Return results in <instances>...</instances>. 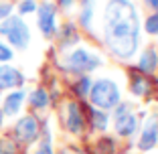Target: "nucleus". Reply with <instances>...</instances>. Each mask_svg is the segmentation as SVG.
I'll return each mask as SVG.
<instances>
[{
  "instance_id": "obj_1",
  "label": "nucleus",
  "mask_w": 158,
  "mask_h": 154,
  "mask_svg": "<svg viewBox=\"0 0 158 154\" xmlns=\"http://www.w3.org/2000/svg\"><path fill=\"white\" fill-rule=\"evenodd\" d=\"M138 12L130 0H110L103 14V37L118 57L128 59L138 47Z\"/></svg>"
},
{
  "instance_id": "obj_2",
  "label": "nucleus",
  "mask_w": 158,
  "mask_h": 154,
  "mask_svg": "<svg viewBox=\"0 0 158 154\" xmlns=\"http://www.w3.org/2000/svg\"><path fill=\"white\" fill-rule=\"evenodd\" d=\"M0 35L8 39V43L16 49H27L31 41V31L20 16H8L0 23Z\"/></svg>"
},
{
  "instance_id": "obj_3",
  "label": "nucleus",
  "mask_w": 158,
  "mask_h": 154,
  "mask_svg": "<svg viewBox=\"0 0 158 154\" xmlns=\"http://www.w3.org/2000/svg\"><path fill=\"white\" fill-rule=\"evenodd\" d=\"M91 102L98 107H102L103 112L112 110L120 102V89L112 79H99L91 87Z\"/></svg>"
},
{
  "instance_id": "obj_4",
  "label": "nucleus",
  "mask_w": 158,
  "mask_h": 154,
  "mask_svg": "<svg viewBox=\"0 0 158 154\" xmlns=\"http://www.w3.org/2000/svg\"><path fill=\"white\" fill-rule=\"evenodd\" d=\"M65 67L69 71H73V73H87V71H93L95 67H99V59L91 57L83 49H77V51H73L67 57Z\"/></svg>"
},
{
  "instance_id": "obj_5",
  "label": "nucleus",
  "mask_w": 158,
  "mask_h": 154,
  "mask_svg": "<svg viewBox=\"0 0 158 154\" xmlns=\"http://www.w3.org/2000/svg\"><path fill=\"white\" fill-rule=\"evenodd\" d=\"M37 14H39V28L45 37H53L57 31V10L51 2H45L37 8Z\"/></svg>"
},
{
  "instance_id": "obj_6",
  "label": "nucleus",
  "mask_w": 158,
  "mask_h": 154,
  "mask_svg": "<svg viewBox=\"0 0 158 154\" xmlns=\"http://www.w3.org/2000/svg\"><path fill=\"white\" fill-rule=\"evenodd\" d=\"M14 136L19 138L20 142H33L35 138L39 136V124H37V118L33 116H24L16 122L14 126Z\"/></svg>"
},
{
  "instance_id": "obj_7",
  "label": "nucleus",
  "mask_w": 158,
  "mask_h": 154,
  "mask_svg": "<svg viewBox=\"0 0 158 154\" xmlns=\"http://www.w3.org/2000/svg\"><path fill=\"white\" fill-rule=\"evenodd\" d=\"M24 83V77L19 69L10 65H0V89H12L20 87Z\"/></svg>"
},
{
  "instance_id": "obj_8",
  "label": "nucleus",
  "mask_w": 158,
  "mask_h": 154,
  "mask_svg": "<svg viewBox=\"0 0 158 154\" xmlns=\"http://www.w3.org/2000/svg\"><path fill=\"white\" fill-rule=\"evenodd\" d=\"M156 142H158V126H156V120L150 118L146 122L144 132H142V136H140V140H138V148L140 150H150V148L156 146Z\"/></svg>"
},
{
  "instance_id": "obj_9",
  "label": "nucleus",
  "mask_w": 158,
  "mask_h": 154,
  "mask_svg": "<svg viewBox=\"0 0 158 154\" xmlns=\"http://www.w3.org/2000/svg\"><path fill=\"white\" fill-rule=\"evenodd\" d=\"M23 102H24V91H12V94L6 95L4 99V106H2V114L4 116H16L23 107Z\"/></svg>"
},
{
  "instance_id": "obj_10",
  "label": "nucleus",
  "mask_w": 158,
  "mask_h": 154,
  "mask_svg": "<svg viewBox=\"0 0 158 154\" xmlns=\"http://www.w3.org/2000/svg\"><path fill=\"white\" fill-rule=\"evenodd\" d=\"M83 128V116L79 112L77 103H69L67 106V130L73 132V134H79Z\"/></svg>"
},
{
  "instance_id": "obj_11",
  "label": "nucleus",
  "mask_w": 158,
  "mask_h": 154,
  "mask_svg": "<svg viewBox=\"0 0 158 154\" xmlns=\"http://www.w3.org/2000/svg\"><path fill=\"white\" fill-rule=\"evenodd\" d=\"M156 67H158V53L154 49H146L138 61V69L144 73H154Z\"/></svg>"
},
{
  "instance_id": "obj_12",
  "label": "nucleus",
  "mask_w": 158,
  "mask_h": 154,
  "mask_svg": "<svg viewBox=\"0 0 158 154\" xmlns=\"http://www.w3.org/2000/svg\"><path fill=\"white\" fill-rule=\"evenodd\" d=\"M136 126H138V120H136V116H132V114L116 118V130H118V134H122V136H130L132 132L136 130Z\"/></svg>"
},
{
  "instance_id": "obj_13",
  "label": "nucleus",
  "mask_w": 158,
  "mask_h": 154,
  "mask_svg": "<svg viewBox=\"0 0 158 154\" xmlns=\"http://www.w3.org/2000/svg\"><path fill=\"white\" fill-rule=\"evenodd\" d=\"M28 102H31V106L37 107V110H43V107L49 106V94H47L43 87L35 89V91H31V98H28Z\"/></svg>"
},
{
  "instance_id": "obj_14",
  "label": "nucleus",
  "mask_w": 158,
  "mask_h": 154,
  "mask_svg": "<svg viewBox=\"0 0 158 154\" xmlns=\"http://www.w3.org/2000/svg\"><path fill=\"white\" fill-rule=\"evenodd\" d=\"M91 118H93V128H98V130L107 128V114L103 110H91Z\"/></svg>"
},
{
  "instance_id": "obj_15",
  "label": "nucleus",
  "mask_w": 158,
  "mask_h": 154,
  "mask_svg": "<svg viewBox=\"0 0 158 154\" xmlns=\"http://www.w3.org/2000/svg\"><path fill=\"white\" fill-rule=\"evenodd\" d=\"M148 91V83L142 75H136L134 79H132V94L134 95H144Z\"/></svg>"
},
{
  "instance_id": "obj_16",
  "label": "nucleus",
  "mask_w": 158,
  "mask_h": 154,
  "mask_svg": "<svg viewBox=\"0 0 158 154\" xmlns=\"http://www.w3.org/2000/svg\"><path fill=\"white\" fill-rule=\"evenodd\" d=\"M89 89H91V79H89V77H81V79L75 83V94L77 95H87Z\"/></svg>"
},
{
  "instance_id": "obj_17",
  "label": "nucleus",
  "mask_w": 158,
  "mask_h": 154,
  "mask_svg": "<svg viewBox=\"0 0 158 154\" xmlns=\"http://www.w3.org/2000/svg\"><path fill=\"white\" fill-rule=\"evenodd\" d=\"M146 33L150 35H158V10L154 14H150L146 20Z\"/></svg>"
},
{
  "instance_id": "obj_18",
  "label": "nucleus",
  "mask_w": 158,
  "mask_h": 154,
  "mask_svg": "<svg viewBox=\"0 0 158 154\" xmlns=\"http://www.w3.org/2000/svg\"><path fill=\"white\" fill-rule=\"evenodd\" d=\"M10 59H12V49H10L8 45H4V43L0 41V65L8 63Z\"/></svg>"
},
{
  "instance_id": "obj_19",
  "label": "nucleus",
  "mask_w": 158,
  "mask_h": 154,
  "mask_svg": "<svg viewBox=\"0 0 158 154\" xmlns=\"http://www.w3.org/2000/svg\"><path fill=\"white\" fill-rule=\"evenodd\" d=\"M35 10H37V2H35V0H23L19 4L20 14H31V12H35Z\"/></svg>"
},
{
  "instance_id": "obj_20",
  "label": "nucleus",
  "mask_w": 158,
  "mask_h": 154,
  "mask_svg": "<svg viewBox=\"0 0 158 154\" xmlns=\"http://www.w3.org/2000/svg\"><path fill=\"white\" fill-rule=\"evenodd\" d=\"M35 154H53V148H51V138H45V140L41 142V146L37 148V152Z\"/></svg>"
},
{
  "instance_id": "obj_21",
  "label": "nucleus",
  "mask_w": 158,
  "mask_h": 154,
  "mask_svg": "<svg viewBox=\"0 0 158 154\" xmlns=\"http://www.w3.org/2000/svg\"><path fill=\"white\" fill-rule=\"evenodd\" d=\"M10 14H12V4H10V2H2V4H0V23L4 19H8Z\"/></svg>"
},
{
  "instance_id": "obj_22",
  "label": "nucleus",
  "mask_w": 158,
  "mask_h": 154,
  "mask_svg": "<svg viewBox=\"0 0 158 154\" xmlns=\"http://www.w3.org/2000/svg\"><path fill=\"white\" fill-rule=\"evenodd\" d=\"M81 24H83L85 28H89V24H91V6H85L83 12H81Z\"/></svg>"
},
{
  "instance_id": "obj_23",
  "label": "nucleus",
  "mask_w": 158,
  "mask_h": 154,
  "mask_svg": "<svg viewBox=\"0 0 158 154\" xmlns=\"http://www.w3.org/2000/svg\"><path fill=\"white\" fill-rule=\"evenodd\" d=\"M146 4L150 6V8H154V10H158V0H144Z\"/></svg>"
},
{
  "instance_id": "obj_24",
  "label": "nucleus",
  "mask_w": 158,
  "mask_h": 154,
  "mask_svg": "<svg viewBox=\"0 0 158 154\" xmlns=\"http://www.w3.org/2000/svg\"><path fill=\"white\" fill-rule=\"evenodd\" d=\"M73 2H75V0H59V4L63 6V8H69V6L73 4Z\"/></svg>"
},
{
  "instance_id": "obj_25",
  "label": "nucleus",
  "mask_w": 158,
  "mask_h": 154,
  "mask_svg": "<svg viewBox=\"0 0 158 154\" xmlns=\"http://www.w3.org/2000/svg\"><path fill=\"white\" fill-rule=\"evenodd\" d=\"M2 120H4V114L0 112V126H2Z\"/></svg>"
},
{
  "instance_id": "obj_26",
  "label": "nucleus",
  "mask_w": 158,
  "mask_h": 154,
  "mask_svg": "<svg viewBox=\"0 0 158 154\" xmlns=\"http://www.w3.org/2000/svg\"><path fill=\"white\" fill-rule=\"evenodd\" d=\"M0 154H2V148H0Z\"/></svg>"
}]
</instances>
